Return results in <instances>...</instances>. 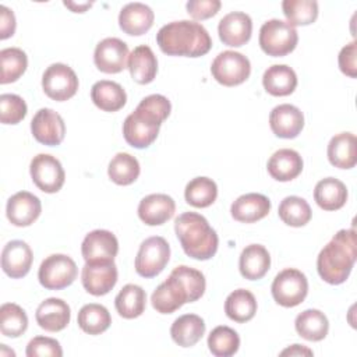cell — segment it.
Here are the masks:
<instances>
[{
    "label": "cell",
    "mask_w": 357,
    "mask_h": 357,
    "mask_svg": "<svg viewBox=\"0 0 357 357\" xmlns=\"http://www.w3.org/2000/svg\"><path fill=\"white\" fill-rule=\"evenodd\" d=\"M271 211V201L264 194L248 192L240 195L230 206L234 220L241 223H254L264 219Z\"/></svg>",
    "instance_id": "obj_24"
},
{
    "label": "cell",
    "mask_w": 357,
    "mask_h": 357,
    "mask_svg": "<svg viewBox=\"0 0 357 357\" xmlns=\"http://www.w3.org/2000/svg\"><path fill=\"white\" fill-rule=\"evenodd\" d=\"M170 259V245L160 236L144 240L135 257V271L142 278L158 276Z\"/></svg>",
    "instance_id": "obj_9"
},
{
    "label": "cell",
    "mask_w": 357,
    "mask_h": 357,
    "mask_svg": "<svg viewBox=\"0 0 357 357\" xmlns=\"http://www.w3.org/2000/svg\"><path fill=\"white\" fill-rule=\"evenodd\" d=\"M212 77L225 86H236L243 84L251 73L250 60L234 50L219 53L211 66Z\"/></svg>",
    "instance_id": "obj_10"
},
{
    "label": "cell",
    "mask_w": 357,
    "mask_h": 357,
    "mask_svg": "<svg viewBox=\"0 0 357 357\" xmlns=\"http://www.w3.org/2000/svg\"><path fill=\"white\" fill-rule=\"evenodd\" d=\"M280 356H312V350L303 344H293L280 351Z\"/></svg>",
    "instance_id": "obj_49"
},
{
    "label": "cell",
    "mask_w": 357,
    "mask_h": 357,
    "mask_svg": "<svg viewBox=\"0 0 357 357\" xmlns=\"http://www.w3.org/2000/svg\"><path fill=\"white\" fill-rule=\"evenodd\" d=\"M29 172L33 184L47 194L60 191L66 180V173L60 160L49 153L33 156L29 165Z\"/></svg>",
    "instance_id": "obj_12"
},
{
    "label": "cell",
    "mask_w": 357,
    "mask_h": 357,
    "mask_svg": "<svg viewBox=\"0 0 357 357\" xmlns=\"http://www.w3.org/2000/svg\"><path fill=\"white\" fill-rule=\"evenodd\" d=\"M258 42L262 52L268 56L282 57L296 49L298 33L289 22L272 18L262 24Z\"/></svg>",
    "instance_id": "obj_5"
},
{
    "label": "cell",
    "mask_w": 357,
    "mask_h": 357,
    "mask_svg": "<svg viewBox=\"0 0 357 357\" xmlns=\"http://www.w3.org/2000/svg\"><path fill=\"white\" fill-rule=\"evenodd\" d=\"M128 46L119 38H105L100 40L93 53V61L99 71L117 74L128 64Z\"/></svg>",
    "instance_id": "obj_14"
},
{
    "label": "cell",
    "mask_w": 357,
    "mask_h": 357,
    "mask_svg": "<svg viewBox=\"0 0 357 357\" xmlns=\"http://www.w3.org/2000/svg\"><path fill=\"white\" fill-rule=\"evenodd\" d=\"M357 258V238L354 229L339 230L321 250L317 269L322 280L340 284L347 280Z\"/></svg>",
    "instance_id": "obj_3"
},
{
    "label": "cell",
    "mask_w": 357,
    "mask_h": 357,
    "mask_svg": "<svg viewBox=\"0 0 357 357\" xmlns=\"http://www.w3.org/2000/svg\"><path fill=\"white\" fill-rule=\"evenodd\" d=\"M170 100L159 93L145 96L123 123V135L137 149L148 148L158 137L160 124L169 117Z\"/></svg>",
    "instance_id": "obj_1"
},
{
    "label": "cell",
    "mask_w": 357,
    "mask_h": 357,
    "mask_svg": "<svg viewBox=\"0 0 357 357\" xmlns=\"http://www.w3.org/2000/svg\"><path fill=\"white\" fill-rule=\"evenodd\" d=\"M114 307L119 315L126 319L138 318L145 311L146 293L141 286L128 283L116 296Z\"/></svg>",
    "instance_id": "obj_34"
},
{
    "label": "cell",
    "mask_w": 357,
    "mask_h": 357,
    "mask_svg": "<svg viewBox=\"0 0 357 357\" xmlns=\"http://www.w3.org/2000/svg\"><path fill=\"white\" fill-rule=\"evenodd\" d=\"M127 68L130 70L131 78L138 84H149L155 79L158 73V60L152 49L146 45L134 47L128 56Z\"/></svg>",
    "instance_id": "obj_27"
},
{
    "label": "cell",
    "mask_w": 357,
    "mask_h": 357,
    "mask_svg": "<svg viewBox=\"0 0 357 357\" xmlns=\"http://www.w3.org/2000/svg\"><path fill=\"white\" fill-rule=\"evenodd\" d=\"M273 300L282 307H296L304 301L308 293L305 275L294 268L280 271L272 282Z\"/></svg>",
    "instance_id": "obj_7"
},
{
    "label": "cell",
    "mask_w": 357,
    "mask_h": 357,
    "mask_svg": "<svg viewBox=\"0 0 357 357\" xmlns=\"http://www.w3.org/2000/svg\"><path fill=\"white\" fill-rule=\"evenodd\" d=\"M78 77L71 67L63 63L50 64L42 75V88L45 93L57 102L73 98L78 91Z\"/></svg>",
    "instance_id": "obj_11"
},
{
    "label": "cell",
    "mask_w": 357,
    "mask_h": 357,
    "mask_svg": "<svg viewBox=\"0 0 357 357\" xmlns=\"http://www.w3.org/2000/svg\"><path fill=\"white\" fill-rule=\"evenodd\" d=\"M218 185L209 177H195L187 183L184 198L194 208H206L216 201Z\"/></svg>",
    "instance_id": "obj_38"
},
{
    "label": "cell",
    "mask_w": 357,
    "mask_h": 357,
    "mask_svg": "<svg viewBox=\"0 0 357 357\" xmlns=\"http://www.w3.org/2000/svg\"><path fill=\"white\" fill-rule=\"evenodd\" d=\"M4 353H8L10 356H15V353L13 350H7L6 344H1V350H0V356H4Z\"/></svg>",
    "instance_id": "obj_51"
},
{
    "label": "cell",
    "mask_w": 357,
    "mask_h": 357,
    "mask_svg": "<svg viewBox=\"0 0 357 357\" xmlns=\"http://www.w3.org/2000/svg\"><path fill=\"white\" fill-rule=\"evenodd\" d=\"M195 298L184 280L172 271L170 276L160 283L152 293V307L160 314H172L185 303H194Z\"/></svg>",
    "instance_id": "obj_8"
},
{
    "label": "cell",
    "mask_w": 357,
    "mask_h": 357,
    "mask_svg": "<svg viewBox=\"0 0 357 357\" xmlns=\"http://www.w3.org/2000/svg\"><path fill=\"white\" fill-rule=\"evenodd\" d=\"M139 172L141 167L137 158L127 152L116 153L107 167V174L110 180L117 185L132 184L138 178Z\"/></svg>",
    "instance_id": "obj_37"
},
{
    "label": "cell",
    "mask_w": 357,
    "mask_h": 357,
    "mask_svg": "<svg viewBox=\"0 0 357 357\" xmlns=\"http://www.w3.org/2000/svg\"><path fill=\"white\" fill-rule=\"evenodd\" d=\"M282 10L286 22L291 26L310 25L318 17V3L315 0H284Z\"/></svg>",
    "instance_id": "obj_43"
},
{
    "label": "cell",
    "mask_w": 357,
    "mask_h": 357,
    "mask_svg": "<svg viewBox=\"0 0 357 357\" xmlns=\"http://www.w3.org/2000/svg\"><path fill=\"white\" fill-rule=\"evenodd\" d=\"M174 199L167 194H149L139 201L138 216L148 226H160L173 218Z\"/></svg>",
    "instance_id": "obj_21"
},
{
    "label": "cell",
    "mask_w": 357,
    "mask_h": 357,
    "mask_svg": "<svg viewBox=\"0 0 357 357\" xmlns=\"http://www.w3.org/2000/svg\"><path fill=\"white\" fill-rule=\"evenodd\" d=\"M283 223L293 227H301L311 220L312 212L308 202L297 195H290L282 199L278 209Z\"/></svg>",
    "instance_id": "obj_39"
},
{
    "label": "cell",
    "mask_w": 357,
    "mask_h": 357,
    "mask_svg": "<svg viewBox=\"0 0 357 357\" xmlns=\"http://www.w3.org/2000/svg\"><path fill=\"white\" fill-rule=\"evenodd\" d=\"M81 252L85 262L114 261L119 252L117 237L109 230H92L85 236L81 244Z\"/></svg>",
    "instance_id": "obj_16"
},
{
    "label": "cell",
    "mask_w": 357,
    "mask_h": 357,
    "mask_svg": "<svg viewBox=\"0 0 357 357\" xmlns=\"http://www.w3.org/2000/svg\"><path fill=\"white\" fill-rule=\"evenodd\" d=\"M78 275L74 259L66 254H52L45 258L38 271L39 283L47 290H61L70 286Z\"/></svg>",
    "instance_id": "obj_6"
},
{
    "label": "cell",
    "mask_w": 357,
    "mask_h": 357,
    "mask_svg": "<svg viewBox=\"0 0 357 357\" xmlns=\"http://www.w3.org/2000/svg\"><path fill=\"white\" fill-rule=\"evenodd\" d=\"M222 3L219 0H190L187 1V13L195 20H206L218 14Z\"/></svg>",
    "instance_id": "obj_46"
},
{
    "label": "cell",
    "mask_w": 357,
    "mask_h": 357,
    "mask_svg": "<svg viewBox=\"0 0 357 357\" xmlns=\"http://www.w3.org/2000/svg\"><path fill=\"white\" fill-rule=\"evenodd\" d=\"M33 261L31 247L22 240L8 241L1 251V268L4 273L13 279L24 278Z\"/></svg>",
    "instance_id": "obj_20"
},
{
    "label": "cell",
    "mask_w": 357,
    "mask_h": 357,
    "mask_svg": "<svg viewBox=\"0 0 357 357\" xmlns=\"http://www.w3.org/2000/svg\"><path fill=\"white\" fill-rule=\"evenodd\" d=\"M40 199L28 191H20L11 195L7 201L6 213L11 225L18 227L31 226L40 215Z\"/></svg>",
    "instance_id": "obj_17"
},
{
    "label": "cell",
    "mask_w": 357,
    "mask_h": 357,
    "mask_svg": "<svg viewBox=\"0 0 357 357\" xmlns=\"http://www.w3.org/2000/svg\"><path fill=\"white\" fill-rule=\"evenodd\" d=\"M268 173L278 181H290L303 170V158L290 148H282L272 153L266 165Z\"/></svg>",
    "instance_id": "obj_25"
},
{
    "label": "cell",
    "mask_w": 357,
    "mask_h": 357,
    "mask_svg": "<svg viewBox=\"0 0 357 357\" xmlns=\"http://www.w3.org/2000/svg\"><path fill=\"white\" fill-rule=\"evenodd\" d=\"M262 85L273 96H287L297 86L296 71L286 64H273L264 73Z\"/></svg>",
    "instance_id": "obj_30"
},
{
    "label": "cell",
    "mask_w": 357,
    "mask_h": 357,
    "mask_svg": "<svg viewBox=\"0 0 357 357\" xmlns=\"http://www.w3.org/2000/svg\"><path fill=\"white\" fill-rule=\"evenodd\" d=\"M155 14L152 8L144 3H128L119 14V25L121 31L131 36H139L148 32L153 25Z\"/></svg>",
    "instance_id": "obj_23"
},
{
    "label": "cell",
    "mask_w": 357,
    "mask_h": 357,
    "mask_svg": "<svg viewBox=\"0 0 357 357\" xmlns=\"http://www.w3.org/2000/svg\"><path fill=\"white\" fill-rule=\"evenodd\" d=\"M1 75L0 84L15 82L28 67V57L20 47H6L0 50Z\"/></svg>",
    "instance_id": "obj_41"
},
{
    "label": "cell",
    "mask_w": 357,
    "mask_h": 357,
    "mask_svg": "<svg viewBox=\"0 0 357 357\" xmlns=\"http://www.w3.org/2000/svg\"><path fill=\"white\" fill-rule=\"evenodd\" d=\"M15 32V17L13 10L0 6V39H7Z\"/></svg>",
    "instance_id": "obj_48"
},
{
    "label": "cell",
    "mask_w": 357,
    "mask_h": 357,
    "mask_svg": "<svg viewBox=\"0 0 357 357\" xmlns=\"http://www.w3.org/2000/svg\"><path fill=\"white\" fill-rule=\"evenodd\" d=\"M25 100L15 93L0 95V120L3 124H17L26 116Z\"/></svg>",
    "instance_id": "obj_44"
},
{
    "label": "cell",
    "mask_w": 357,
    "mask_h": 357,
    "mask_svg": "<svg viewBox=\"0 0 357 357\" xmlns=\"http://www.w3.org/2000/svg\"><path fill=\"white\" fill-rule=\"evenodd\" d=\"M174 231L184 252L194 259H211L218 251L219 238L216 231L197 212L178 215L174 220Z\"/></svg>",
    "instance_id": "obj_4"
},
{
    "label": "cell",
    "mask_w": 357,
    "mask_h": 357,
    "mask_svg": "<svg viewBox=\"0 0 357 357\" xmlns=\"http://www.w3.org/2000/svg\"><path fill=\"white\" fill-rule=\"evenodd\" d=\"M314 199L324 211H337L347 201V188L339 178L325 177L317 183Z\"/></svg>",
    "instance_id": "obj_32"
},
{
    "label": "cell",
    "mask_w": 357,
    "mask_h": 357,
    "mask_svg": "<svg viewBox=\"0 0 357 357\" xmlns=\"http://www.w3.org/2000/svg\"><path fill=\"white\" fill-rule=\"evenodd\" d=\"M28 328V317L24 308L14 303L0 307V332L7 337H18Z\"/></svg>",
    "instance_id": "obj_42"
},
{
    "label": "cell",
    "mask_w": 357,
    "mask_h": 357,
    "mask_svg": "<svg viewBox=\"0 0 357 357\" xmlns=\"http://www.w3.org/2000/svg\"><path fill=\"white\" fill-rule=\"evenodd\" d=\"M35 318L42 329L47 332H60L70 324L71 310L64 300L50 297L38 305Z\"/></svg>",
    "instance_id": "obj_22"
},
{
    "label": "cell",
    "mask_w": 357,
    "mask_h": 357,
    "mask_svg": "<svg viewBox=\"0 0 357 357\" xmlns=\"http://www.w3.org/2000/svg\"><path fill=\"white\" fill-rule=\"evenodd\" d=\"M156 43L169 56L199 57L212 47L208 31L199 22L181 20L163 25L156 33Z\"/></svg>",
    "instance_id": "obj_2"
},
{
    "label": "cell",
    "mask_w": 357,
    "mask_h": 357,
    "mask_svg": "<svg viewBox=\"0 0 357 357\" xmlns=\"http://www.w3.org/2000/svg\"><path fill=\"white\" fill-rule=\"evenodd\" d=\"M271 268V255L261 244L247 245L238 259V269L243 278L248 280L262 279Z\"/></svg>",
    "instance_id": "obj_26"
},
{
    "label": "cell",
    "mask_w": 357,
    "mask_h": 357,
    "mask_svg": "<svg viewBox=\"0 0 357 357\" xmlns=\"http://www.w3.org/2000/svg\"><path fill=\"white\" fill-rule=\"evenodd\" d=\"M205 333V322L197 314H184L174 319L170 328L173 342L181 347L197 344Z\"/></svg>",
    "instance_id": "obj_29"
},
{
    "label": "cell",
    "mask_w": 357,
    "mask_h": 357,
    "mask_svg": "<svg viewBox=\"0 0 357 357\" xmlns=\"http://www.w3.org/2000/svg\"><path fill=\"white\" fill-rule=\"evenodd\" d=\"M209 351L216 357H230L237 353L240 347L238 333L226 325L213 328L208 336Z\"/></svg>",
    "instance_id": "obj_40"
},
{
    "label": "cell",
    "mask_w": 357,
    "mask_h": 357,
    "mask_svg": "<svg viewBox=\"0 0 357 357\" xmlns=\"http://www.w3.org/2000/svg\"><path fill=\"white\" fill-rule=\"evenodd\" d=\"M225 312L234 322H248L257 312V300L250 290L237 289L227 296L225 301Z\"/></svg>",
    "instance_id": "obj_35"
},
{
    "label": "cell",
    "mask_w": 357,
    "mask_h": 357,
    "mask_svg": "<svg viewBox=\"0 0 357 357\" xmlns=\"http://www.w3.org/2000/svg\"><path fill=\"white\" fill-rule=\"evenodd\" d=\"M269 126L272 132L279 138H296L304 127V114L298 107L282 103L272 109Z\"/></svg>",
    "instance_id": "obj_19"
},
{
    "label": "cell",
    "mask_w": 357,
    "mask_h": 357,
    "mask_svg": "<svg viewBox=\"0 0 357 357\" xmlns=\"http://www.w3.org/2000/svg\"><path fill=\"white\" fill-rule=\"evenodd\" d=\"M328 159L332 166L351 169L357 163L356 135L353 132H339L328 144Z\"/></svg>",
    "instance_id": "obj_28"
},
{
    "label": "cell",
    "mask_w": 357,
    "mask_h": 357,
    "mask_svg": "<svg viewBox=\"0 0 357 357\" xmlns=\"http://www.w3.org/2000/svg\"><path fill=\"white\" fill-rule=\"evenodd\" d=\"M356 54H357V43H356V40H353L342 47L339 57H337L340 71L350 78L357 77V63H356L357 56Z\"/></svg>",
    "instance_id": "obj_47"
},
{
    "label": "cell",
    "mask_w": 357,
    "mask_h": 357,
    "mask_svg": "<svg viewBox=\"0 0 357 357\" xmlns=\"http://www.w3.org/2000/svg\"><path fill=\"white\" fill-rule=\"evenodd\" d=\"M25 353L28 357H61L63 349L53 337L35 336L29 340Z\"/></svg>",
    "instance_id": "obj_45"
},
{
    "label": "cell",
    "mask_w": 357,
    "mask_h": 357,
    "mask_svg": "<svg viewBox=\"0 0 357 357\" xmlns=\"http://www.w3.org/2000/svg\"><path fill=\"white\" fill-rule=\"evenodd\" d=\"M218 33L223 45L240 47L245 45L252 33L251 17L243 11H231L226 14L218 25Z\"/></svg>",
    "instance_id": "obj_18"
},
{
    "label": "cell",
    "mask_w": 357,
    "mask_h": 357,
    "mask_svg": "<svg viewBox=\"0 0 357 357\" xmlns=\"http://www.w3.org/2000/svg\"><path fill=\"white\" fill-rule=\"evenodd\" d=\"M64 6L68 7L74 13H84L86 8L92 6V3L85 1V3H74V1H64Z\"/></svg>",
    "instance_id": "obj_50"
},
{
    "label": "cell",
    "mask_w": 357,
    "mask_h": 357,
    "mask_svg": "<svg viewBox=\"0 0 357 357\" xmlns=\"http://www.w3.org/2000/svg\"><path fill=\"white\" fill-rule=\"evenodd\" d=\"M294 328L303 339L310 342H319L326 337L329 322L322 311L310 308L296 317Z\"/></svg>",
    "instance_id": "obj_33"
},
{
    "label": "cell",
    "mask_w": 357,
    "mask_h": 357,
    "mask_svg": "<svg viewBox=\"0 0 357 357\" xmlns=\"http://www.w3.org/2000/svg\"><path fill=\"white\" fill-rule=\"evenodd\" d=\"M91 99L95 106L103 112H117L126 105L127 93L120 84L100 79L92 85Z\"/></svg>",
    "instance_id": "obj_31"
},
{
    "label": "cell",
    "mask_w": 357,
    "mask_h": 357,
    "mask_svg": "<svg viewBox=\"0 0 357 357\" xmlns=\"http://www.w3.org/2000/svg\"><path fill=\"white\" fill-rule=\"evenodd\" d=\"M78 326L88 335H100L109 329L112 317L107 308L102 304H85L77 317Z\"/></svg>",
    "instance_id": "obj_36"
},
{
    "label": "cell",
    "mask_w": 357,
    "mask_h": 357,
    "mask_svg": "<svg viewBox=\"0 0 357 357\" xmlns=\"http://www.w3.org/2000/svg\"><path fill=\"white\" fill-rule=\"evenodd\" d=\"M117 266L114 261L85 262L81 273L84 289L92 296L107 294L117 283Z\"/></svg>",
    "instance_id": "obj_13"
},
{
    "label": "cell",
    "mask_w": 357,
    "mask_h": 357,
    "mask_svg": "<svg viewBox=\"0 0 357 357\" xmlns=\"http://www.w3.org/2000/svg\"><path fill=\"white\" fill-rule=\"evenodd\" d=\"M31 132L33 138L47 146L61 144L66 135V124L63 117L53 109H39L31 121Z\"/></svg>",
    "instance_id": "obj_15"
}]
</instances>
